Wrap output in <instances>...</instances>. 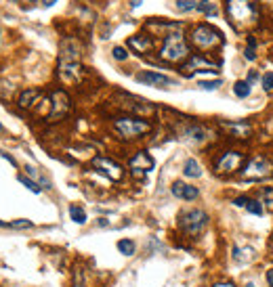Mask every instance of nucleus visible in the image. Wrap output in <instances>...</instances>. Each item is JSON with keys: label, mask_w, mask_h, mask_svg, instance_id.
<instances>
[{"label": "nucleus", "mask_w": 273, "mask_h": 287, "mask_svg": "<svg viewBox=\"0 0 273 287\" xmlns=\"http://www.w3.org/2000/svg\"><path fill=\"white\" fill-rule=\"evenodd\" d=\"M189 57V46L185 42V36L181 31H170L164 38V44L160 48V59L168 63H183Z\"/></svg>", "instance_id": "2"}, {"label": "nucleus", "mask_w": 273, "mask_h": 287, "mask_svg": "<svg viewBox=\"0 0 273 287\" xmlns=\"http://www.w3.org/2000/svg\"><path fill=\"white\" fill-rule=\"evenodd\" d=\"M263 203L273 212V187H263Z\"/></svg>", "instance_id": "25"}, {"label": "nucleus", "mask_w": 273, "mask_h": 287, "mask_svg": "<svg viewBox=\"0 0 273 287\" xmlns=\"http://www.w3.org/2000/svg\"><path fill=\"white\" fill-rule=\"evenodd\" d=\"M126 44H128V48H132L139 55H145V53H149V50L154 48V40H151V36H147V34H135V36H130Z\"/></svg>", "instance_id": "13"}, {"label": "nucleus", "mask_w": 273, "mask_h": 287, "mask_svg": "<svg viewBox=\"0 0 273 287\" xmlns=\"http://www.w3.org/2000/svg\"><path fill=\"white\" fill-rule=\"evenodd\" d=\"M257 78H258V74L255 72V69H252V72L248 74V82H252V80H257Z\"/></svg>", "instance_id": "35"}, {"label": "nucleus", "mask_w": 273, "mask_h": 287, "mask_svg": "<svg viewBox=\"0 0 273 287\" xmlns=\"http://www.w3.org/2000/svg\"><path fill=\"white\" fill-rule=\"evenodd\" d=\"M217 67H219V63H212V61H208V59H204V57H200V55L192 57L189 63L183 65V69H185L187 76H192L195 72H212V74H217L219 72Z\"/></svg>", "instance_id": "10"}, {"label": "nucleus", "mask_w": 273, "mask_h": 287, "mask_svg": "<svg viewBox=\"0 0 273 287\" xmlns=\"http://www.w3.org/2000/svg\"><path fill=\"white\" fill-rule=\"evenodd\" d=\"M242 164H244V153H240V151H225V153H221V157L217 159L214 168H217L219 174L229 176V174H236V172L242 168Z\"/></svg>", "instance_id": "7"}, {"label": "nucleus", "mask_w": 273, "mask_h": 287, "mask_svg": "<svg viewBox=\"0 0 273 287\" xmlns=\"http://www.w3.org/2000/svg\"><path fill=\"white\" fill-rule=\"evenodd\" d=\"M38 97H40V91H36V88H28V91H23L21 97H19V105H21L23 109H28V107H32L36 103Z\"/></svg>", "instance_id": "17"}, {"label": "nucleus", "mask_w": 273, "mask_h": 287, "mask_svg": "<svg viewBox=\"0 0 273 287\" xmlns=\"http://www.w3.org/2000/svg\"><path fill=\"white\" fill-rule=\"evenodd\" d=\"M227 9V17H229L231 25L236 30H244L250 28L252 23H257V4L252 0H227L225 4Z\"/></svg>", "instance_id": "1"}, {"label": "nucleus", "mask_w": 273, "mask_h": 287, "mask_svg": "<svg viewBox=\"0 0 273 287\" xmlns=\"http://www.w3.org/2000/svg\"><path fill=\"white\" fill-rule=\"evenodd\" d=\"M265 277H267V285L273 287V269H269L267 272H265Z\"/></svg>", "instance_id": "33"}, {"label": "nucleus", "mask_w": 273, "mask_h": 287, "mask_svg": "<svg viewBox=\"0 0 273 287\" xmlns=\"http://www.w3.org/2000/svg\"><path fill=\"white\" fill-rule=\"evenodd\" d=\"M202 91H217V88L221 86V80H214V82H200L198 84Z\"/></svg>", "instance_id": "31"}, {"label": "nucleus", "mask_w": 273, "mask_h": 287, "mask_svg": "<svg viewBox=\"0 0 273 287\" xmlns=\"http://www.w3.org/2000/svg\"><path fill=\"white\" fill-rule=\"evenodd\" d=\"M0 227H9V222H2V220H0Z\"/></svg>", "instance_id": "39"}, {"label": "nucleus", "mask_w": 273, "mask_h": 287, "mask_svg": "<svg viewBox=\"0 0 273 287\" xmlns=\"http://www.w3.org/2000/svg\"><path fill=\"white\" fill-rule=\"evenodd\" d=\"M19 182H21L25 189H30L32 193H36V195H38V193H40V191H42V187H40V184H38L36 181H32V178L23 176V174H19Z\"/></svg>", "instance_id": "23"}, {"label": "nucleus", "mask_w": 273, "mask_h": 287, "mask_svg": "<svg viewBox=\"0 0 273 287\" xmlns=\"http://www.w3.org/2000/svg\"><path fill=\"white\" fill-rule=\"evenodd\" d=\"M137 250V245H135V241H130V239H120L118 241V252L120 254H124V256H132Z\"/></svg>", "instance_id": "22"}, {"label": "nucleus", "mask_w": 273, "mask_h": 287, "mask_svg": "<svg viewBox=\"0 0 273 287\" xmlns=\"http://www.w3.org/2000/svg\"><path fill=\"white\" fill-rule=\"evenodd\" d=\"M208 214L204 210L200 208H192V210H183L179 214V218H177V225L185 235L189 237H195V235H200L204 228L208 227Z\"/></svg>", "instance_id": "4"}, {"label": "nucleus", "mask_w": 273, "mask_h": 287, "mask_svg": "<svg viewBox=\"0 0 273 287\" xmlns=\"http://www.w3.org/2000/svg\"><path fill=\"white\" fill-rule=\"evenodd\" d=\"M0 155H2V157L6 159V162H9V164H13V166H17V162H15V159H13V157L9 155V153H0Z\"/></svg>", "instance_id": "34"}, {"label": "nucleus", "mask_w": 273, "mask_h": 287, "mask_svg": "<svg viewBox=\"0 0 273 287\" xmlns=\"http://www.w3.org/2000/svg\"><path fill=\"white\" fill-rule=\"evenodd\" d=\"M112 55H113V59H116V61H126V59H128V50L122 48V46H113Z\"/></svg>", "instance_id": "27"}, {"label": "nucleus", "mask_w": 273, "mask_h": 287, "mask_svg": "<svg viewBox=\"0 0 273 287\" xmlns=\"http://www.w3.org/2000/svg\"><path fill=\"white\" fill-rule=\"evenodd\" d=\"M244 57H246V59H248V61H255V59H257V55H255V50H252V48H246Z\"/></svg>", "instance_id": "32"}, {"label": "nucleus", "mask_w": 273, "mask_h": 287, "mask_svg": "<svg viewBox=\"0 0 273 287\" xmlns=\"http://www.w3.org/2000/svg\"><path fill=\"white\" fill-rule=\"evenodd\" d=\"M170 193H173L177 199H183V201H195L200 197V191L198 189L192 187V184H187V182H181V181L173 182Z\"/></svg>", "instance_id": "11"}, {"label": "nucleus", "mask_w": 273, "mask_h": 287, "mask_svg": "<svg viewBox=\"0 0 273 287\" xmlns=\"http://www.w3.org/2000/svg\"><path fill=\"white\" fill-rule=\"evenodd\" d=\"M93 168L99 172V174H103L107 176L110 181H122V176H124V170H122V166L116 164L113 159L110 157H103V155H97V157H93Z\"/></svg>", "instance_id": "8"}, {"label": "nucleus", "mask_w": 273, "mask_h": 287, "mask_svg": "<svg viewBox=\"0 0 273 287\" xmlns=\"http://www.w3.org/2000/svg\"><path fill=\"white\" fill-rule=\"evenodd\" d=\"M233 203H236L238 208H246L250 214H255V216H263V203L257 201V199H250V197H236Z\"/></svg>", "instance_id": "15"}, {"label": "nucleus", "mask_w": 273, "mask_h": 287, "mask_svg": "<svg viewBox=\"0 0 273 287\" xmlns=\"http://www.w3.org/2000/svg\"><path fill=\"white\" fill-rule=\"evenodd\" d=\"M2 130H4V128H2V124H0V132H2Z\"/></svg>", "instance_id": "41"}, {"label": "nucleus", "mask_w": 273, "mask_h": 287, "mask_svg": "<svg viewBox=\"0 0 273 287\" xmlns=\"http://www.w3.org/2000/svg\"><path fill=\"white\" fill-rule=\"evenodd\" d=\"M198 9L204 11L206 15H214V13H217V6H214L210 0H200V2H198Z\"/></svg>", "instance_id": "26"}, {"label": "nucleus", "mask_w": 273, "mask_h": 287, "mask_svg": "<svg viewBox=\"0 0 273 287\" xmlns=\"http://www.w3.org/2000/svg\"><path fill=\"white\" fill-rule=\"evenodd\" d=\"M255 258V250L252 247H233V260L236 262H250Z\"/></svg>", "instance_id": "19"}, {"label": "nucleus", "mask_w": 273, "mask_h": 287, "mask_svg": "<svg viewBox=\"0 0 273 287\" xmlns=\"http://www.w3.org/2000/svg\"><path fill=\"white\" fill-rule=\"evenodd\" d=\"M57 0H42V6H53Z\"/></svg>", "instance_id": "37"}, {"label": "nucleus", "mask_w": 273, "mask_h": 287, "mask_svg": "<svg viewBox=\"0 0 273 287\" xmlns=\"http://www.w3.org/2000/svg\"><path fill=\"white\" fill-rule=\"evenodd\" d=\"M261 84L265 91H273V72H267V74H263V78H261Z\"/></svg>", "instance_id": "28"}, {"label": "nucleus", "mask_w": 273, "mask_h": 287, "mask_svg": "<svg viewBox=\"0 0 273 287\" xmlns=\"http://www.w3.org/2000/svg\"><path fill=\"white\" fill-rule=\"evenodd\" d=\"M223 126L231 132L233 136H238V138H248L250 132H252L248 122H223Z\"/></svg>", "instance_id": "16"}, {"label": "nucleus", "mask_w": 273, "mask_h": 287, "mask_svg": "<svg viewBox=\"0 0 273 287\" xmlns=\"http://www.w3.org/2000/svg\"><path fill=\"white\" fill-rule=\"evenodd\" d=\"M25 172H28L30 176H34V178H40L42 184H44V189H48V187H50V182H48V181H44V176L38 174V170H36V168H32V166H25Z\"/></svg>", "instance_id": "29"}, {"label": "nucleus", "mask_w": 273, "mask_h": 287, "mask_svg": "<svg viewBox=\"0 0 273 287\" xmlns=\"http://www.w3.org/2000/svg\"><path fill=\"white\" fill-rule=\"evenodd\" d=\"M128 166L132 170H139V172H149L151 168H154V157H151L149 153H145V151H139L135 157H130Z\"/></svg>", "instance_id": "14"}, {"label": "nucleus", "mask_w": 273, "mask_h": 287, "mask_svg": "<svg viewBox=\"0 0 273 287\" xmlns=\"http://www.w3.org/2000/svg\"><path fill=\"white\" fill-rule=\"evenodd\" d=\"M50 99H53V103H50V105H53V111H50L48 118H50V120L63 118V116L67 113V109H69V97H67V94L63 92V91H55Z\"/></svg>", "instance_id": "12"}, {"label": "nucleus", "mask_w": 273, "mask_h": 287, "mask_svg": "<svg viewBox=\"0 0 273 287\" xmlns=\"http://www.w3.org/2000/svg\"><path fill=\"white\" fill-rule=\"evenodd\" d=\"M246 287H257V285H255V283H248V285H246Z\"/></svg>", "instance_id": "40"}, {"label": "nucleus", "mask_w": 273, "mask_h": 287, "mask_svg": "<svg viewBox=\"0 0 273 287\" xmlns=\"http://www.w3.org/2000/svg\"><path fill=\"white\" fill-rule=\"evenodd\" d=\"M193 9H198V2H195V0H177V11L189 13Z\"/></svg>", "instance_id": "24"}, {"label": "nucleus", "mask_w": 273, "mask_h": 287, "mask_svg": "<svg viewBox=\"0 0 273 287\" xmlns=\"http://www.w3.org/2000/svg\"><path fill=\"white\" fill-rule=\"evenodd\" d=\"M233 92H236V97L246 99L250 94V82L248 80H238L236 84H233Z\"/></svg>", "instance_id": "20"}, {"label": "nucleus", "mask_w": 273, "mask_h": 287, "mask_svg": "<svg viewBox=\"0 0 273 287\" xmlns=\"http://www.w3.org/2000/svg\"><path fill=\"white\" fill-rule=\"evenodd\" d=\"M137 82H141L145 86H156V88H166V86H173L175 80L168 78L164 74H158V72H141L137 74Z\"/></svg>", "instance_id": "9"}, {"label": "nucleus", "mask_w": 273, "mask_h": 287, "mask_svg": "<svg viewBox=\"0 0 273 287\" xmlns=\"http://www.w3.org/2000/svg\"><path fill=\"white\" fill-rule=\"evenodd\" d=\"M113 128L124 138H137L141 135H147L151 130V124L141 118H118L116 122H113Z\"/></svg>", "instance_id": "6"}, {"label": "nucleus", "mask_w": 273, "mask_h": 287, "mask_svg": "<svg viewBox=\"0 0 273 287\" xmlns=\"http://www.w3.org/2000/svg\"><path fill=\"white\" fill-rule=\"evenodd\" d=\"M189 40H192V44L195 48L210 50V48L221 46V44L225 42V38H223V34H221L217 28H212V25H208V23H200V25H195V28L192 30Z\"/></svg>", "instance_id": "3"}, {"label": "nucleus", "mask_w": 273, "mask_h": 287, "mask_svg": "<svg viewBox=\"0 0 273 287\" xmlns=\"http://www.w3.org/2000/svg\"><path fill=\"white\" fill-rule=\"evenodd\" d=\"M11 228H32L34 227V222L32 220H15V222H9Z\"/></svg>", "instance_id": "30"}, {"label": "nucleus", "mask_w": 273, "mask_h": 287, "mask_svg": "<svg viewBox=\"0 0 273 287\" xmlns=\"http://www.w3.org/2000/svg\"><path fill=\"white\" fill-rule=\"evenodd\" d=\"M240 176H242L244 181H265V178L273 176V164L267 157L255 155L248 164H246V168H242Z\"/></svg>", "instance_id": "5"}, {"label": "nucleus", "mask_w": 273, "mask_h": 287, "mask_svg": "<svg viewBox=\"0 0 273 287\" xmlns=\"http://www.w3.org/2000/svg\"><path fill=\"white\" fill-rule=\"evenodd\" d=\"M212 287H236V285L233 283H214Z\"/></svg>", "instance_id": "36"}, {"label": "nucleus", "mask_w": 273, "mask_h": 287, "mask_svg": "<svg viewBox=\"0 0 273 287\" xmlns=\"http://www.w3.org/2000/svg\"><path fill=\"white\" fill-rule=\"evenodd\" d=\"M183 174L187 178H200L202 176V166L195 162L193 157H189L185 164H183Z\"/></svg>", "instance_id": "18"}, {"label": "nucleus", "mask_w": 273, "mask_h": 287, "mask_svg": "<svg viewBox=\"0 0 273 287\" xmlns=\"http://www.w3.org/2000/svg\"><path fill=\"white\" fill-rule=\"evenodd\" d=\"M69 218H72L76 225H84L86 222V212L80 206H69Z\"/></svg>", "instance_id": "21"}, {"label": "nucleus", "mask_w": 273, "mask_h": 287, "mask_svg": "<svg viewBox=\"0 0 273 287\" xmlns=\"http://www.w3.org/2000/svg\"><path fill=\"white\" fill-rule=\"evenodd\" d=\"M130 4H132V6H139V4H141V0H132Z\"/></svg>", "instance_id": "38"}]
</instances>
